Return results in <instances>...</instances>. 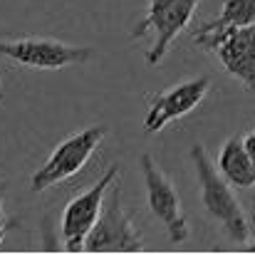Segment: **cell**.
Wrapping results in <instances>:
<instances>
[{
	"instance_id": "1",
	"label": "cell",
	"mask_w": 255,
	"mask_h": 255,
	"mask_svg": "<svg viewBox=\"0 0 255 255\" xmlns=\"http://www.w3.org/2000/svg\"><path fill=\"white\" fill-rule=\"evenodd\" d=\"M191 161H193V169H196L203 208L221 223V228L228 233L231 241L246 243L251 231H248V221L243 216V208H241V203L233 193V186L223 178L218 166L211 164V159H208V154L201 144L191 146Z\"/></svg>"
},
{
	"instance_id": "2",
	"label": "cell",
	"mask_w": 255,
	"mask_h": 255,
	"mask_svg": "<svg viewBox=\"0 0 255 255\" xmlns=\"http://www.w3.org/2000/svg\"><path fill=\"white\" fill-rule=\"evenodd\" d=\"M193 42L216 55L223 70L255 94V25L231 30H193Z\"/></svg>"
},
{
	"instance_id": "3",
	"label": "cell",
	"mask_w": 255,
	"mask_h": 255,
	"mask_svg": "<svg viewBox=\"0 0 255 255\" xmlns=\"http://www.w3.org/2000/svg\"><path fill=\"white\" fill-rule=\"evenodd\" d=\"M102 139H104V127H87L82 131H75L72 136H67L65 141H60L47 156V161L32 173L30 178L32 191L42 193V191H50L52 186H60L75 178L89 164Z\"/></svg>"
},
{
	"instance_id": "4",
	"label": "cell",
	"mask_w": 255,
	"mask_h": 255,
	"mask_svg": "<svg viewBox=\"0 0 255 255\" xmlns=\"http://www.w3.org/2000/svg\"><path fill=\"white\" fill-rule=\"evenodd\" d=\"M201 0H149L146 15L134 27L131 37L151 35V47L146 52L149 65H159L169 47L176 42V37L191 25Z\"/></svg>"
},
{
	"instance_id": "5",
	"label": "cell",
	"mask_w": 255,
	"mask_h": 255,
	"mask_svg": "<svg viewBox=\"0 0 255 255\" xmlns=\"http://www.w3.org/2000/svg\"><path fill=\"white\" fill-rule=\"evenodd\" d=\"M141 248H144V238L139 236L131 221V213L124 206L122 186L114 181V186L107 193L102 216L87 238L85 251L89 253H136Z\"/></svg>"
},
{
	"instance_id": "6",
	"label": "cell",
	"mask_w": 255,
	"mask_h": 255,
	"mask_svg": "<svg viewBox=\"0 0 255 255\" xmlns=\"http://www.w3.org/2000/svg\"><path fill=\"white\" fill-rule=\"evenodd\" d=\"M117 178H119V166L112 164L109 169L104 171L102 178H97L87 191L77 193L65 206V213H62V243H65V248L70 253L85 251L87 238H89L94 223L99 221L104 201H107V193H109V188L114 186Z\"/></svg>"
},
{
	"instance_id": "7",
	"label": "cell",
	"mask_w": 255,
	"mask_h": 255,
	"mask_svg": "<svg viewBox=\"0 0 255 255\" xmlns=\"http://www.w3.org/2000/svg\"><path fill=\"white\" fill-rule=\"evenodd\" d=\"M0 57H7L17 65L35 70H65L72 65L89 62L92 50L67 45L52 37H17V40H0Z\"/></svg>"
},
{
	"instance_id": "8",
	"label": "cell",
	"mask_w": 255,
	"mask_h": 255,
	"mask_svg": "<svg viewBox=\"0 0 255 255\" xmlns=\"http://www.w3.org/2000/svg\"><path fill=\"white\" fill-rule=\"evenodd\" d=\"M139 166H141V176H144L149 211L164 223L171 243H183L191 236V231H188V223H186L183 206H181L176 186L171 183L169 176L159 169V164L154 161L151 154H141Z\"/></svg>"
},
{
	"instance_id": "9",
	"label": "cell",
	"mask_w": 255,
	"mask_h": 255,
	"mask_svg": "<svg viewBox=\"0 0 255 255\" xmlns=\"http://www.w3.org/2000/svg\"><path fill=\"white\" fill-rule=\"evenodd\" d=\"M208 89H211L208 77H196V80L181 82V85L171 87L166 92L149 97V109H146V117H144V131L156 134L164 127H169L171 122L188 117L206 99Z\"/></svg>"
},
{
	"instance_id": "10",
	"label": "cell",
	"mask_w": 255,
	"mask_h": 255,
	"mask_svg": "<svg viewBox=\"0 0 255 255\" xmlns=\"http://www.w3.org/2000/svg\"><path fill=\"white\" fill-rule=\"evenodd\" d=\"M216 166L233 188H255V164L251 161L241 136H231L221 146Z\"/></svg>"
},
{
	"instance_id": "11",
	"label": "cell",
	"mask_w": 255,
	"mask_h": 255,
	"mask_svg": "<svg viewBox=\"0 0 255 255\" xmlns=\"http://www.w3.org/2000/svg\"><path fill=\"white\" fill-rule=\"evenodd\" d=\"M255 25V0H223L218 17L201 22V30H231Z\"/></svg>"
},
{
	"instance_id": "12",
	"label": "cell",
	"mask_w": 255,
	"mask_h": 255,
	"mask_svg": "<svg viewBox=\"0 0 255 255\" xmlns=\"http://www.w3.org/2000/svg\"><path fill=\"white\" fill-rule=\"evenodd\" d=\"M243 146H246V151H248L251 161L255 164V131L253 134H248V136H243Z\"/></svg>"
},
{
	"instance_id": "13",
	"label": "cell",
	"mask_w": 255,
	"mask_h": 255,
	"mask_svg": "<svg viewBox=\"0 0 255 255\" xmlns=\"http://www.w3.org/2000/svg\"><path fill=\"white\" fill-rule=\"evenodd\" d=\"M2 186H0V243L5 241V228H7V223H5V213H2Z\"/></svg>"
},
{
	"instance_id": "14",
	"label": "cell",
	"mask_w": 255,
	"mask_h": 255,
	"mask_svg": "<svg viewBox=\"0 0 255 255\" xmlns=\"http://www.w3.org/2000/svg\"><path fill=\"white\" fill-rule=\"evenodd\" d=\"M248 251H251V253H255V243H251V246H248Z\"/></svg>"
},
{
	"instance_id": "15",
	"label": "cell",
	"mask_w": 255,
	"mask_h": 255,
	"mask_svg": "<svg viewBox=\"0 0 255 255\" xmlns=\"http://www.w3.org/2000/svg\"><path fill=\"white\" fill-rule=\"evenodd\" d=\"M253 223H255V198H253Z\"/></svg>"
},
{
	"instance_id": "16",
	"label": "cell",
	"mask_w": 255,
	"mask_h": 255,
	"mask_svg": "<svg viewBox=\"0 0 255 255\" xmlns=\"http://www.w3.org/2000/svg\"><path fill=\"white\" fill-rule=\"evenodd\" d=\"M0 87H2V80H0Z\"/></svg>"
}]
</instances>
